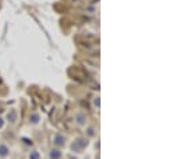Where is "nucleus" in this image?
<instances>
[{"mask_svg": "<svg viewBox=\"0 0 173 159\" xmlns=\"http://www.w3.org/2000/svg\"><path fill=\"white\" fill-rule=\"evenodd\" d=\"M85 146H86V140L78 139L77 142L73 143V150H74V151H79V150H82L83 147H85Z\"/></svg>", "mask_w": 173, "mask_h": 159, "instance_id": "1", "label": "nucleus"}, {"mask_svg": "<svg viewBox=\"0 0 173 159\" xmlns=\"http://www.w3.org/2000/svg\"><path fill=\"white\" fill-rule=\"evenodd\" d=\"M54 143H55V144H58V146H62V144L65 143V138H63L62 135H56V136H55Z\"/></svg>", "mask_w": 173, "mask_h": 159, "instance_id": "2", "label": "nucleus"}, {"mask_svg": "<svg viewBox=\"0 0 173 159\" xmlns=\"http://www.w3.org/2000/svg\"><path fill=\"white\" fill-rule=\"evenodd\" d=\"M8 120H10V122H15L16 120V112L14 111V110H11V111L8 112Z\"/></svg>", "mask_w": 173, "mask_h": 159, "instance_id": "3", "label": "nucleus"}, {"mask_svg": "<svg viewBox=\"0 0 173 159\" xmlns=\"http://www.w3.org/2000/svg\"><path fill=\"white\" fill-rule=\"evenodd\" d=\"M50 157H51V159H59L60 158V152L58 151V150H52L51 154H50Z\"/></svg>", "mask_w": 173, "mask_h": 159, "instance_id": "4", "label": "nucleus"}, {"mask_svg": "<svg viewBox=\"0 0 173 159\" xmlns=\"http://www.w3.org/2000/svg\"><path fill=\"white\" fill-rule=\"evenodd\" d=\"M7 154H8V148L6 147V146H0V155H2V157H6L7 155Z\"/></svg>", "mask_w": 173, "mask_h": 159, "instance_id": "5", "label": "nucleus"}, {"mask_svg": "<svg viewBox=\"0 0 173 159\" xmlns=\"http://www.w3.org/2000/svg\"><path fill=\"white\" fill-rule=\"evenodd\" d=\"M30 159H39V154H38V151H34V152H31Z\"/></svg>", "mask_w": 173, "mask_h": 159, "instance_id": "6", "label": "nucleus"}, {"mask_svg": "<svg viewBox=\"0 0 173 159\" xmlns=\"http://www.w3.org/2000/svg\"><path fill=\"white\" fill-rule=\"evenodd\" d=\"M31 119H32V122H38V115H32V118H31Z\"/></svg>", "mask_w": 173, "mask_h": 159, "instance_id": "7", "label": "nucleus"}, {"mask_svg": "<svg viewBox=\"0 0 173 159\" xmlns=\"http://www.w3.org/2000/svg\"><path fill=\"white\" fill-rule=\"evenodd\" d=\"M78 119H79V120H78L79 123H83V116H81V115H79V116H78Z\"/></svg>", "mask_w": 173, "mask_h": 159, "instance_id": "8", "label": "nucleus"}, {"mask_svg": "<svg viewBox=\"0 0 173 159\" xmlns=\"http://www.w3.org/2000/svg\"><path fill=\"white\" fill-rule=\"evenodd\" d=\"M3 126V120H2V119H0V127H2Z\"/></svg>", "mask_w": 173, "mask_h": 159, "instance_id": "9", "label": "nucleus"}]
</instances>
